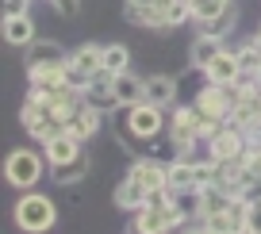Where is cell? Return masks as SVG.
<instances>
[{"instance_id":"1","label":"cell","mask_w":261,"mask_h":234,"mask_svg":"<svg viewBox=\"0 0 261 234\" xmlns=\"http://www.w3.org/2000/svg\"><path fill=\"white\" fill-rule=\"evenodd\" d=\"M165 108L150 104V100H142V104H119L112 115V127H115V138H119L123 146L130 150V142H150V138H158L165 131Z\"/></svg>"},{"instance_id":"2","label":"cell","mask_w":261,"mask_h":234,"mask_svg":"<svg viewBox=\"0 0 261 234\" xmlns=\"http://www.w3.org/2000/svg\"><path fill=\"white\" fill-rule=\"evenodd\" d=\"M12 219H16L19 230L42 234V230H50V226H54L58 207H54V200H50V196H42V192H35V188H27V192L16 200V207H12Z\"/></svg>"},{"instance_id":"3","label":"cell","mask_w":261,"mask_h":234,"mask_svg":"<svg viewBox=\"0 0 261 234\" xmlns=\"http://www.w3.org/2000/svg\"><path fill=\"white\" fill-rule=\"evenodd\" d=\"M46 153L39 150H27V146H19V150H12L8 158H4V177H8L12 188H19V192H27V188L39 185V177L46 173Z\"/></svg>"},{"instance_id":"4","label":"cell","mask_w":261,"mask_h":234,"mask_svg":"<svg viewBox=\"0 0 261 234\" xmlns=\"http://www.w3.org/2000/svg\"><path fill=\"white\" fill-rule=\"evenodd\" d=\"M169 138L173 146H177V153L192 150L196 142H204V115H200V108H177L169 119Z\"/></svg>"},{"instance_id":"5","label":"cell","mask_w":261,"mask_h":234,"mask_svg":"<svg viewBox=\"0 0 261 234\" xmlns=\"http://www.w3.org/2000/svg\"><path fill=\"white\" fill-rule=\"evenodd\" d=\"M207 158H215V162H238V158H246V135L234 123H227L223 131H215L207 138Z\"/></svg>"},{"instance_id":"6","label":"cell","mask_w":261,"mask_h":234,"mask_svg":"<svg viewBox=\"0 0 261 234\" xmlns=\"http://www.w3.org/2000/svg\"><path fill=\"white\" fill-rule=\"evenodd\" d=\"M100 69H104V46H96V42H85V46H77L73 54H69V73H73L77 89H81L89 77H96Z\"/></svg>"},{"instance_id":"7","label":"cell","mask_w":261,"mask_h":234,"mask_svg":"<svg viewBox=\"0 0 261 234\" xmlns=\"http://www.w3.org/2000/svg\"><path fill=\"white\" fill-rule=\"evenodd\" d=\"M27 81H31V92H58L65 85H73V73H69V62L62 65H42V69H31L27 73Z\"/></svg>"},{"instance_id":"8","label":"cell","mask_w":261,"mask_h":234,"mask_svg":"<svg viewBox=\"0 0 261 234\" xmlns=\"http://www.w3.org/2000/svg\"><path fill=\"white\" fill-rule=\"evenodd\" d=\"M204 77H207V81H215V85H238V77H242V65H238V54H234V50H227V46H223L219 54H215L212 62H207Z\"/></svg>"},{"instance_id":"9","label":"cell","mask_w":261,"mask_h":234,"mask_svg":"<svg viewBox=\"0 0 261 234\" xmlns=\"http://www.w3.org/2000/svg\"><path fill=\"white\" fill-rule=\"evenodd\" d=\"M112 73H104L100 69L96 77H89V81L81 85V96H85V104H96L100 112H104V108H119V100H115V89H112Z\"/></svg>"},{"instance_id":"10","label":"cell","mask_w":261,"mask_h":234,"mask_svg":"<svg viewBox=\"0 0 261 234\" xmlns=\"http://www.w3.org/2000/svg\"><path fill=\"white\" fill-rule=\"evenodd\" d=\"M81 150H85V142H81V138H73L69 131H62V135H54V138H46V142H42V153H46V162H50V165L73 162Z\"/></svg>"},{"instance_id":"11","label":"cell","mask_w":261,"mask_h":234,"mask_svg":"<svg viewBox=\"0 0 261 234\" xmlns=\"http://www.w3.org/2000/svg\"><path fill=\"white\" fill-rule=\"evenodd\" d=\"M62 62H69V54H65L54 39H39V42L27 46V73L42 69V65H62Z\"/></svg>"},{"instance_id":"12","label":"cell","mask_w":261,"mask_h":234,"mask_svg":"<svg viewBox=\"0 0 261 234\" xmlns=\"http://www.w3.org/2000/svg\"><path fill=\"white\" fill-rule=\"evenodd\" d=\"M100 115H104V112H100L96 104H81V108H77L73 115H69L65 131H69L73 138H81V142H89V138H92V135L100 131Z\"/></svg>"},{"instance_id":"13","label":"cell","mask_w":261,"mask_h":234,"mask_svg":"<svg viewBox=\"0 0 261 234\" xmlns=\"http://www.w3.org/2000/svg\"><path fill=\"white\" fill-rule=\"evenodd\" d=\"M127 177H135L139 185H146V188H165V185H169V177H165V165L154 162V158H135Z\"/></svg>"},{"instance_id":"14","label":"cell","mask_w":261,"mask_h":234,"mask_svg":"<svg viewBox=\"0 0 261 234\" xmlns=\"http://www.w3.org/2000/svg\"><path fill=\"white\" fill-rule=\"evenodd\" d=\"M112 89H115V100L119 104H142L146 100V77H135V73H119L112 81Z\"/></svg>"},{"instance_id":"15","label":"cell","mask_w":261,"mask_h":234,"mask_svg":"<svg viewBox=\"0 0 261 234\" xmlns=\"http://www.w3.org/2000/svg\"><path fill=\"white\" fill-rule=\"evenodd\" d=\"M89 169H92V158H89V150H81V153L73 158V162L50 165V177H54L58 185H77L81 177H89Z\"/></svg>"},{"instance_id":"16","label":"cell","mask_w":261,"mask_h":234,"mask_svg":"<svg viewBox=\"0 0 261 234\" xmlns=\"http://www.w3.org/2000/svg\"><path fill=\"white\" fill-rule=\"evenodd\" d=\"M146 100H150V104H158V108H173V100H177V81L165 77V73L146 77Z\"/></svg>"},{"instance_id":"17","label":"cell","mask_w":261,"mask_h":234,"mask_svg":"<svg viewBox=\"0 0 261 234\" xmlns=\"http://www.w3.org/2000/svg\"><path fill=\"white\" fill-rule=\"evenodd\" d=\"M4 42H8V46H31V42H35V23H31V16H12V19H4Z\"/></svg>"},{"instance_id":"18","label":"cell","mask_w":261,"mask_h":234,"mask_svg":"<svg viewBox=\"0 0 261 234\" xmlns=\"http://www.w3.org/2000/svg\"><path fill=\"white\" fill-rule=\"evenodd\" d=\"M146 192H150L146 185H139L135 177H127L119 188H115V207H123V211H139L142 203H146Z\"/></svg>"},{"instance_id":"19","label":"cell","mask_w":261,"mask_h":234,"mask_svg":"<svg viewBox=\"0 0 261 234\" xmlns=\"http://www.w3.org/2000/svg\"><path fill=\"white\" fill-rule=\"evenodd\" d=\"M127 19L142 23V27H169V16L158 4H127Z\"/></svg>"},{"instance_id":"20","label":"cell","mask_w":261,"mask_h":234,"mask_svg":"<svg viewBox=\"0 0 261 234\" xmlns=\"http://www.w3.org/2000/svg\"><path fill=\"white\" fill-rule=\"evenodd\" d=\"M234 19H238V12H234V4H230L227 12H223V16H215V19H200V23H196V31L200 35H212V39H227L230 31H234Z\"/></svg>"},{"instance_id":"21","label":"cell","mask_w":261,"mask_h":234,"mask_svg":"<svg viewBox=\"0 0 261 234\" xmlns=\"http://www.w3.org/2000/svg\"><path fill=\"white\" fill-rule=\"evenodd\" d=\"M219 50H223V39H212V35H196V42H192V69L204 73L207 62H212Z\"/></svg>"},{"instance_id":"22","label":"cell","mask_w":261,"mask_h":234,"mask_svg":"<svg viewBox=\"0 0 261 234\" xmlns=\"http://www.w3.org/2000/svg\"><path fill=\"white\" fill-rule=\"evenodd\" d=\"M130 69V50L123 46V42H108L104 46V73H112V77H119V73Z\"/></svg>"},{"instance_id":"23","label":"cell","mask_w":261,"mask_h":234,"mask_svg":"<svg viewBox=\"0 0 261 234\" xmlns=\"http://www.w3.org/2000/svg\"><path fill=\"white\" fill-rule=\"evenodd\" d=\"M234 54H238V65H242V73L257 77V69H261V42H257V39H246L242 46H234Z\"/></svg>"},{"instance_id":"24","label":"cell","mask_w":261,"mask_h":234,"mask_svg":"<svg viewBox=\"0 0 261 234\" xmlns=\"http://www.w3.org/2000/svg\"><path fill=\"white\" fill-rule=\"evenodd\" d=\"M188 8H192V19L200 23V19H215V16H223V12L230 8V0H188Z\"/></svg>"},{"instance_id":"25","label":"cell","mask_w":261,"mask_h":234,"mask_svg":"<svg viewBox=\"0 0 261 234\" xmlns=\"http://www.w3.org/2000/svg\"><path fill=\"white\" fill-rule=\"evenodd\" d=\"M246 230L250 234H261V200H253L246 207Z\"/></svg>"},{"instance_id":"26","label":"cell","mask_w":261,"mask_h":234,"mask_svg":"<svg viewBox=\"0 0 261 234\" xmlns=\"http://www.w3.org/2000/svg\"><path fill=\"white\" fill-rule=\"evenodd\" d=\"M27 4H31V0H4V19H12V16H27Z\"/></svg>"},{"instance_id":"27","label":"cell","mask_w":261,"mask_h":234,"mask_svg":"<svg viewBox=\"0 0 261 234\" xmlns=\"http://www.w3.org/2000/svg\"><path fill=\"white\" fill-rule=\"evenodd\" d=\"M62 16H77V8H81V0H50Z\"/></svg>"},{"instance_id":"28","label":"cell","mask_w":261,"mask_h":234,"mask_svg":"<svg viewBox=\"0 0 261 234\" xmlns=\"http://www.w3.org/2000/svg\"><path fill=\"white\" fill-rule=\"evenodd\" d=\"M253 39H257V42H261V27H257V35H253Z\"/></svg>"},{"instance_id":"29","label":"cell","mask_w":261,"mask_h":234,"mask_svg":"<svg viewBox=\"0 0 261 234\" xmlns=\"http://www.w3.org/2000/svg\"><path fill=\"white\" fill-rule=\"evenodd\" d=\"M257 81H261V69H257Z\"/></svg>"}]
</instances>
